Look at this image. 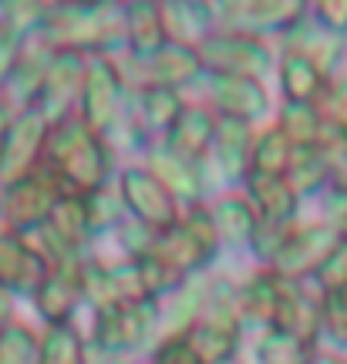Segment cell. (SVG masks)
Returning a JSON list of instances; mask_svg holds the SVG:
<instances>
[{"mask_svg":"<svg viewBox=\"0 0 347 364\" xmlns=\"http://www.w3.org/2000/svg\"><path fill=\"white\" fill-rule=\"evenodd\" d=\"M41 166L51 172L65 196H88L112 182L115 152L105 135L91 132L81 118L68 115L65 122L51 125Z\"/></svg>","mask_w":347,"mask_h":364,"instance_id":"6da1fadb","label":"cell"},{"mask_svg":"<svg viewBox=\"0 0 347 364\" xmlns=\"http://www.w3.org/2000/svg\"><path fill=\"white\" fill-rule=\"evenodd\" d=\"M44 41L51 51H75L85 58L125 54L122 7L115 4H65L48 11Z\"/></svg>","mask_w":347,"mask_h":364,"instance_id":"7a4b0ae2","label":"cell"},{"mask_svg":"<svg viewBox=\"0 0 347 364\" xmlns=\"http://www.w3.org/2000/svg\"><path fill=\"white\" fill-rule=\"evenodd\" d=\"M149 250H152L159 260H166L179 277H186V280L196 277V273H203L206 263L216 257V250H219V236L213 230V220H209L206 206L186 209L166 233L155 236Z\"/></svg>","mask_w":347,"mask_h":364,"instance_id":"3957f363","label":"cell"},{"mask_svg":"<svg viewBox=\"0 0 347 364\" xmlns=\"http://www.w3.org/2000/svg\"><path fill=\"white\" fill-rule=\"evenodd\" d=\"M155 321H159V311H155L152 300L95 311L88 348L125 361L132 351H139V348L155 341Z\"/></svg>","mask_w":347,"mask_h":364,"instance_id":"277c9868","label":"cell"},{"mask_svg":"<svg viewBox=\"0 0 347 364\" xmlns=\"http://www.w3.org/2000/svg\"><path fill=\"white\" fill-rule=\"evenodd\" d=\"M203 75H219V78H257L263 81L273 68V51L267 41L236 34V31H213L199 48Z\"/></svg>","mask_w":347,"mask_h":364,"instance_id":"5b68a950","label":"cell"},{"mask_svg":"<svg viewBox=\"0 0 347 364\" xmlns=\"http://www.w3.org/2000/svg\"><path fill=\"white\" fill-rule=\"evenodd\" d=\"M81 122L88 125L91 132L98 135H108V132L118 125V118L125 115L129 108V91L122 85V75L118 68L108 61V58H88V71H85V85H81Z\"/></svg>","mask_w":347,"mask_h":364,"instance_id":"8992f818","label":"cell"},{"mask_svg":"<svg viewBox=\"0 0 347 364\" xmlns=\"http://www.w3.org/2000/svg\"><path fill=\"white\" fill-rule=\"evenodd\" d=\"M216 31H236L250 38L287 34L290 27L307 14V4H287V0H243V4H209Z\"/></svg>","mask_w":347,"mask_h":364,"instance_id":"52a82bcc","label":"cell"},{"mask_svg":"<svg viewBox=\"0 0 347 364\" xmlns=\"http://www.w3.org/2000/svg\"><path fill=\"white\" fill-rule=\"evenodd\" d=\"M115 186H118V193H122V203H125L129 220L135 223V226H142V230H149L152 236L166 233L169 226L182 216V209L169 199L166 189L142 169V166L118 172Z\"/></svg>","mask_w":347,"mask_h":364,"instance_id":"ba28073f","label":"cell"},{"mask_svg":"<svg viewBox=\"0 0 347 364\" xmlns=\"http://www.w3.org/2000/svg\"><path fill=\"white\" fill-rule=\"evenodd\" d=\"M341 233L331 230L327 223H310V226H300L290 233V240L283 243V250L277 253V260L267 267L283 280H294V284H304L307 277L321 270V263L327 260V253L337 247Z\"/></svg>","mask_w":347,"mask_h":364,"instance_id":"9c48e42d","label":"cell"},{"mask_svg":"<svg viewBox=\"0 0 347 364\" xmlns=\"http://www.w3.org/2000/svg\"><path fill=\"white\" fill-rule=\"evenodd\" d=\"M203 91H206V108L216 118H233L253 125L257 118L267 115L270 95L267 85L257 78H219V75H203Z\"/></svg>","mask_w":347,"mask_h":364,"instance_id":"30bf717a","label":"cell"},{"mask_svg":"<svg viewBox=\"0 0 347 364\" xmlns=\"http://www.w3.org/2000/svg\"><path fill=\"white\" fill-rule=\"evenodd\" d=\"M85 71H88V58L75 51H54L44 85H41V115L51 125L65 122L71 115L75 102L81 98V85H85Z\"/></svg>","mask_w":347,"mask_h":364,"instance_id":"8fae6325","label":"cell"},{"mask_svg":"<svg viewBox=\"0 0 347 364\" xmlns=\"http://www.w3.org/2000/svg\"><path fill=\"white\" fill-rule=\"evenodd\" d=\"M142 169L149 172V176L166 189L169 199H172L179 209L182 206L186 209L203 206V199H206V176H203V166L172 156L166 145L155 142L152 149H149V156H145V166H142Z\"/></svg>","mask_w":347,"mask_h":364,"instance_id":"7c38bea8","label":"cell"},{"mask_svg":"<svg viewBox=\"0 0 347 364\" xmlns=\"http://www.w3.org/2000/svg\"><path fill=\"white\" fill-rule=\"evenodd\" d=\"M240 334H243V327L236 321V307L206 304L203 317L186 334V344L206 364H233L240 354Z\"/></svg>","mask_w":347,"mask_h":364,"instance_id":"4fadbf2b","label":"cell"},{"mask_svg":"<svg viewBox=\"0 0 347 364\" xmlns=\"http://www.w3.org/2000/svg\"><path fill=\"white\" fill-rule=\"evenodd\" d=\"M61 186L54 182V176L44 166H38L34 172H27L24 179H17L11 186V199H7V216L14 226L21 230H38L51 220L54 206L61 199Z\"/></svg>","mask_w":347,"mask_h":364,"instance_id":"5bb4252c","label":"cell"},{"mask_svg":"<svg viewBox=\"0 0 347 364\" xmlns=\"http://www.w3.org/2000/svg\"><path fill=\"white\" fill-rule=\"evenodd\" d=\"M51 135V122L41 115V108H31L14 122L7 135H4V172L7 179L17 182L27 172H34L38 159L44 156V145Z\"/></svg>","mask_w":347,"mask_h":364,"instance_id":"9a60e30c","label":"cell"},{"mask_svg":"<svg viewBox=\"0 0 347 364\" xmlns=\"http://www.w3.org/2000/svg\"><path fill=\"white\" fill-rule=\"evenodd\" d=\"M280 300H283V277H277L267 267L257 270L250 280L236 287V321H240V327H260V331L277 327Z\"/></svg>","mask_w":347,"mask_h":364,"instance_id":"2e32d148","label":"cell"},{"mask_svg":"<svg viewBox=\"0 0 347 364\" xmlns=\"http://www.w3.org/2000/svg\"><path fill=\"white\" fill-rule=\"evenodd\" d=\"M283 54H297L321 71L324 78H334L337 65L344 58V38H337L331 31H324L314 17H300L287 34H283Z\"/></svg>","mask_w":347,"mask_h":364,"instance_id":"e0dca14e","label":"cell"},{"mask_svg":"<svg viewBox=\"0 0 347 364\" xmlns=\"http://www.w3.org/2000/svg\"><path fill=\"white\" fill-rule=\"evenodd\" d=\"M213 139H216V115L209 112L206 105H189L186 102L182 115L176 118V125L169 129V135L159 145H166L172 156L186 159V162L203 166V162L209 159Z\"/></svg>","mask_w":347,"mask_h":364,"instance_id":"ac0fdd59","label":"cell"},{"mask_svg":"<svg viewBox=\"0 0 347 364\" xmlns=\"http://www.w3.org/2000/svg\"><path fill=\"white\" fill-rule=\"evenodd\" d=\"M81 267H85V260L54 267V270H48L44 284L38 287V307L51 321V327L71 324V317H75L78 304H81Z\"/></svg>","mask_w":347,"mask_h":364,"instance_id":"d6986e66","label":"cell"},{"mask_svg":"<svg viewBox=\"0 0 347 364\" xmlns=\"http://www.w3.org/2000/svg\"><path fill=\"white\" fill-rule=\"evenodd\" d=\"M250 149H253V125L216 118V139L209 149V159L216 162L219 176L226 182H243L250 176Z\"/></svg>","mask_w":347,"mask_h":364,"instance_id":"ffe728a7","label":"cell"},{"mask_svg":"<svg viewBox=\"0 0 347 364\" xmlns=\"http://www.w3.org/2000/svg\"><path fill=\"white\" fill-rule=\"evenodd\" d=\"M206 213L219 236V247L223 243H230V247H250V240H253V233H257V226H260V216L243 193L216 196L206 206Z\"/></svg>","mask_w":347,"mask_h":364,"instance_id":"44dd1931","label":"cell"},{"mask_svg":"<svg viewBox=\"0 0 347 364\" xmlns=\"http://www.w3.org/2000/svg\"><path fill=\"white\" fill-rule=\"evenodd\" d=\"M132 108V118L145 139H166L169 129L176 125V118L182 115L186 108V98L182 91H172V88H142L135 91V102L129 105Z\"/></svg>","mask_w":347,"mask_h":364,"instance_id":"7402d4cb","label":"cell"},{"mask_svg":"<svg viewBox=\"0 0 347 364\" xmlns=\"http://www.w3.org/2000/svg\"><path fill=\"white\" fill-rule=\"evenodd\" d=\"M246 199L257 209L263 223H297V206L300 199L287 186L283 176H267V172H250L246 176Z\"/></svg>","mask_w":347,"mask_h":364,"instance_id":"603a6c76","label":"cell"},{"mask_svg":"<svg viewBox=\"0 0 347 364\" xmlns=\"http://www.w3.org/2000/svg\"><path fill=\"white\" fill-rule=\"evenodd\" d=\"M122 27H125V54H132V58H149L169 44L159 4L139 0V4L122 7Z\"/></svg>","mask_w":347,"mask_h":364,"instance_id":"cb8c5ba5","label":"cell"},{"mask_svg":"<svg viewBox=\"0 0 347 364\" xmlns=\"http://www.w3.org/2000/svg\"><path fill=\"white\" fill-rule=\"evenodd\" d=\"M159 11H162V24H166L169 44L199 48V44L216 31V27H213L209 4H196V0H186V4H159Z\"/></svg>","mask_w":347,"mask_h":364,"instance_id":"d4e9b609","label":"cell"},{"mask_svg":"<svg viewBox=\"0 0 347 364\" xmlns=\"http://www.w3.org/2000/svg\"><path fill=\"white\" fill-rule=\"evenodd\" d=\"M44 277H48V267L31 247L17 243V240H4L0 243V284L24 290V294H38Z\"/></svg>","mask_w":347,"mask_h":364,"instance_id":"484cf974","label":"cell"},{"mask_svg":"<svg viewBox=\"0 0 347 364\" xmlns=\"http://www.w3.org/2000/svg\"><path fill=\"white\" fill-rule=\"evenodd\" d=\"M283 179L287 186L294 189L297 199H304V196H317L324 189H331V179H334V166L327 162L317 145H307V149H294V156H290V166L283 172Z\"/></svg>","mask_w":347,"mask_h":364,"instance_id":"4316f807","label":"cell"},{"mask_svg":"<svg viewBox=\"0 0 347 364\" xmlns=\"http://www.w3.org/2000/svg\"><path fill=\"white\" fill-rule=\"evenodd\" d=\"M324 85H327V78L310 61L297 58V54H283L280 58V88L287 102L314 105L317 95L324 91Z\"/></svg>","mask_w":347,"mask_h":364,"instance_id":"83f0119b","label":"cell"},{"mask_svg":"<svg viewBox=\"0 0 347 364\" xmlns=\"http://www.w3.org/2000/svg\"><path fill=\"white\" fill-rule=\"evenodd\" d=\"M48 226H51L71 250L85 253L91 243V236H95L91 233L88 213H85V196H61L51 213V220H48Z\"/></svg>","mask_w":347,"mask_h":364,"instance_id":"f1b7e54d","label":"cell"},{"mask_svg":"<svg viewBox=\"0 0 347 364\" xmlns=\"http://www.w3.org/2000/svg\"><path fill=\"white\" fill-rule=\"evenodd\" d=\"M314 344L297 338L290 331H263L257 344V361L260 364H314Z\"/></svg>","mask_w":347,"mask_h":364,"instance_id":"f546056e","label":"cell"},{"mask_svg":"<svg viewBox=\"0 0 347 364\" xmlns=\"http://www.w3.org/2000/svg\"><path fill=\"white\" fill-rule=\"evenodd\" d=\"M277 129L287 135V142L294 149H307L317 145L324 135V122L317 115L314 105H297V102H283L280 118H277Z\"/></svg>","mask_w":347,"mask_h":364,"instance_id":"4dcf8cb0","label":"cell"},{"mask_svg":"<svg viewBox=\"0 0 347 364\" xmlns=\"http://www.w3.org/2000/svg\"><path fill=\"white\" fill-rule=\"evenodd\" d=\"M294 156V145L287 142L277 125L267 132L253 135V149H250V172H267V176H283Z\"/></svg>","mask_w":347,"mask_h":364,"instance_id":"1f68e13d","label":"cell"},{"mask_svg":"<svg viewBox=\"0 0 347 364\" xmlns=\"http://www.w3.org/2000/svg\"><path fill=\"white\" fill-rule=\"evenodd\" d=\"M85 213H88V223H91V233H112L118 230L122 223L129 220L125 213V203H122V193H118L115 182H108L102 189L85 196Z\"/></svg>","mask_w":347,"mask_h":364,"instance_id":"d6a6232c","label":"cell"},{"mask_svg":"<svg viewBox=\"0 0 347 364\" xmlns=\"http://www.w3.org/2000/svg\"><path fill=\"white\" fill-rule=\"evenodd\" d=\"M38 364H88V348H85V338L75 331V324L51 327L44 334Z\"/></svg>","mask_w":347,"mask_h":364,"instance_id":"836d02e7","label":"cell"},{"mask_svg":"<svg viewBox=\"0 0 347 364\" xmlns=\"http://www.w3.org/2000/svg\"><path fill=\"white\" fill-rule=\"evenodd\" d=\"M317 115H321L324 129H337L347 132V75L344 78H327L324 91L317 95Z\"/></svg>","mask_w":347,"mask_h":364,"instance_id":"e575fe53","label":"cell"},{"mask_svg":"<svg viewBox=\"0 0 347 364\" xmlns=\"http://www.w3.org/2000/svg\"><path fill=\"white\" fill-rule=\"evenodd\" d=\"M41 361V341H34L31 331L11 327L0 334V364H38Z\"/></svg>","mask_w":347,"mask_h":364,"instance_id":"d590c367","label":"cell"},{"mask_svg":"<svg viewBox=\"0 0 347 364\" xmlns=\"http://www.w3.org/2000/svg\"><path fill=\"white\" fill-rule=\"evenodd\" d=\"M314 280L321 287V294H344L347 290V236L337 240V247L327 253V260L314 273Z\"/></svg>","mask_w":347,"mask_h":364,"instance_id":"8d00e7d4","label":"cell"},{"mask_svg":"<svg viewBox=\"0 0 347 364\" xmlns=\"http://www.w3.org/2000/svg\"><path fill=\"white\" fill-rule=\"evenodd\" d=\"M294 230H297V223H263L260 220L257 233H253V240H250V247H253V253H257V260H263L267 267H270V263L277 260V253L283 250V243L290 240Z\"/></svg>","mask_w":347,"mask_h":364,"instance_id":"74e56055","label":"cell"},{"mask_svg":"<svg viewBox=\"0 0 347 364\" xmlns=\"http://www.w3.org/2000/svg\"><path fill=\"white\" fill-rule=\"evenodd\" d=\"M321 334L347 348V290L344 294H321Z\"/></svg>","mask_w":347,"mask_h":364,"instance_id":"f35d334b","label":"cell"},{"mask_svg":"<svg viewBox=\"0 0 347 364\" xmlns=\"http://www.w3.org/2000/svg\"><path fill=\"white\" fill-rule=\"evenodd\" d=\"M314 17L324 31H331L337 38H347V0H321L314 4Z\"/></svg>","mask_w":347,"mask_h":364,"instance_id":"ab89813d","label":"cell"},{"mask_svg":"<svg viewBox=\"0 0 347 364\" xmlns=\"http://www.w3.org/2000/svg\"><path fill=\"white\" fill-rule=\"evenodd\" d=\"M152 364H206V361L186 344V338H176V341H159L155 344Z\"/></svg>","mask_w":347,"mask_h":364,"instance_id":"60d3db41","label":"cell"},{"mask_svg":"<svg viewBox=\"0 0 347 364\" xmlns=\"http://www.w3.org/2000/svg\"><path fill=\"white\" fill-rule=\"evenodd\" d=\"M331 186H337V189H344V193H347V162L334 169V179H331Z\"/></svg>","mask_w":347,"mask_h":364,"instance_id":"b9f144b4","label":"cell"},{"mask_svg":"<svg viewBox=\"0 0 347 364\" xmlns=\"http://www.w3.org/2000/svg\"><path fill=\"white\" fill-rule=\"evenodd\" d=\"M314 364H347V361L337 358V354H314Z\"/></svg>","mask_w":347,"mask_h":364,"instance_id":"7bdbcfd3","label":"cell"},{"mask_svg":"<svg viewBox=\"0 0 347 364\" xmlns=\"http://www.w3.org/2000/svg\"><path fill=\"white\" fill-rule=\"evenodd\" d=\"M233 364H236V361H233Z\"/></svg>","mask_w":347,"mask_h":364,"instance_id":"ee69618b","label":"cell"}]
</instances>
